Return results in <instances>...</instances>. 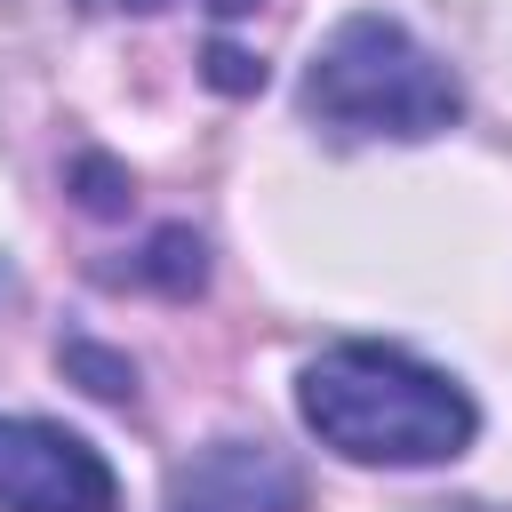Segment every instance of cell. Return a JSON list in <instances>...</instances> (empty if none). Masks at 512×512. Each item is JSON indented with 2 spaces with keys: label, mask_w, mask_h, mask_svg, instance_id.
<instances>
[{
  "label": "cell",
  "mask_w": 512,
  "mask_h": 512,
  "mask_svg": "<svg viewBox=\"0 0 512 512\" xmlns=\"http://www.w3.org/2000/svg\"><path fill=\"white\" fill-rule=\"evenodd\" d=\"M0 512H120V480L80 432L0 416Z\"/></svg>",
  "instance_id": "3"
},
{
  "label": "cell",
  "mask_w": 512,
  "mask_h": 512,
  "mask_svg": "<svg viewBox=\"0 0 512 512\" xmlns=\"http://www.w3.org/2000/svg\"><path fill=\"white\" fill-rule=\"evenodd\" d=\"M200 64H208V80H216L224 96H248V88H264V64H256L248 48H232V40H216Z\"/></svg>",
  "instance_id": "8"
},
{
  "label": "cell",
  "mask_w": 512,
  "mask_h": 512,
  "mask_svg": "<svg viewBox=\"0 0 512 512\" xmlns=\"http://www.w3.org/2000/svg\"><path fill=\"white\" fill-rule=\"evenodd\" d=\"M160 512H304V472L272 440H208L168 472Z\"/></svg>",
  "instance_id": "4"
},
{
  "label": "cell",
  "mask_w": 512,
  "mask_h": 512,
  "mask_svg": "<svg viewBox=\"0 0 512 512\" xmlns=\"http://www.w3.org/2000/svg\"><path fill=\"white\" fill-rule=\"evenodd\" d=\"M296 416L344 464H384V472L456 464L480 440V400L448 368H432L400 344H368V336L328 344L320 360H304Z\"/></svg>",
  "instance_id": "1"
},
{
  "label": "cell",
  "mask_w": 512,
  "mask_h": 512,
  "mask_svg": "<svg viewBox=\"0 0 512 512\" xmlns=\"http://www.w3.org/2000/svg\"><path fill=\"white\" fill-rule=\"evenodd\" d=\"M72 184H80V208H96V216H120V208L136 200L128 168H112L104 152H80V160H72Z\"/></svg>",
  "instance_id": "7"
},
{
  "label": "cell",
  "mask_w": 512,
  "mask_h": 512,
  "mask_svg": "<svg viewBox=\"0 0 512 512\" xmlns=\"http://www.w3.org/2000/svg\"><path fill=\"white\" fill-rule=\"evenodd\" d=\"M296 104H304V120H320L336 136H392V144H424V136L464 120L456 72L400 16H376V8L344 16L312 48Z\"/></svg>",
  "instance_id": "2"
},
{
  "label": "cell",
  "mask_w": 512,
  "mask_h": 512,
  "mask_svg": "<svg viewBox=\"0 0 512 512\" xmlns=\"http://www.w3.org/2000/svg\"><path fill=\"white\" fill-rule=\"evenodd\" d=\"M104 280H128V288H160V296H192L208 280V240L192 224H160L128 264H104Z\"/></svg>",
  "instance_id": "5"
},
{
  "label": "cell",
  "mask_w": 512,
  "mask_h": 512,
  "mask_svg": "<svg viewBox=\"0 0 512 512\" xmlns=\"http://www.w3.org/2000/svg\"><path fill=\"white\" fill-rule=\"evenodd\" d=\"M248 8H256V0H208V16H224V24H232V16H248Z\"/></svg>",
  "instance_id": "9"
},
{
  "label": "cell",
  "mask_w": 512,
  "mask_h": 512,
  "mask_svg": "<svg viewBox=\"0 0 512 512\" xmlns=\"http://www.w3.org/2000/svg\"><path fill=\"white\" fill-rule=\"evenodd\" d=\"M56 360L80 376V392H96V400H112V408L136 400V360H128V352H112V344H96V336H64Z\"/></svg>",
  "instance_id": "6"
},
{
  "label": "cell",
  "mask_w": 512,
  "mask_h": 512,
  "mask_svg": "<svg viewBox=\"0 0 512 512\" xmlns=\"http://www.w3.org/2000/svg\"><path fill=\"white\" fill-rule=\"evenodd\" d=\"M96 8H160V0H96Z\"/></svg>",
  "instance_id": "11"
},
{
  "label": "cell",
  "mask_w": 512,
  "mask_h": 512,
  "mask_svg": "<svg viewBox=\"0 0 512 512\" xmlns=\"http://www.w3.org/2000/svg\"><path fill=\"white\" fill-rule=\"evenodd\" d=\"M416 512H496V504H472V496H456V504H416Z\"/></svg>",
  "instance_id": "10"
}]
</instances>
